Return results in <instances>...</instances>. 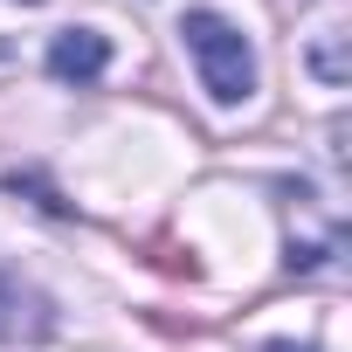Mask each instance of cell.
<instances>
[{
  "mask_svg": "<svg viewBox=\"0 0 352 352\" xmlns=\"http://www.w3.org/2000/svg\"><path fill=\"white\" fill-rule=\"evenodd\" d=\"M263 352H318V345H297V338H270Z\"/></svg>",
  "mask_w": 352,
  "mask_h": 352,
  "instance_id": "obj_5",
  "label": "cell"
},
{
  "mask_svg": "<svg viewBox=\"0 0 352 352\" xmlns=\"http://www.w3.org/2000/svg\"><path fill=\"white\" fill-rule=\"evenodd\" d=\"M21 8H35V0H21Z\"/></svg>",
  "mask_w": 352,
  "mask_h": 352,
  "instance_id": "obj_6",
  "label": "cell"
},
{
  "mask_svg": "<svg viewBox=\"0 0 352 352\" xmlns=\"http://www.w3.org/2000/svg\"><path fill=\"white\" fill-rule=\"evenodd\" d=\"M311 69H318V83H331V90L345 83V35H338V28H324V35L311 42Z\"/></svg>",
  "mask_w": 352,
  "mask_h": 352,
  "instance_id": "obj_4",
  "label": "cell"
},
{
  "mask_svg": "<svg viewBox=\"0 0 352 352\" xmlns=\"http://www.w3.org/2000/svg\"><path fill=\"white\" fill-rule=\"evenodd\" d=\"M180 35H187V56L201 69V90L214 104H249L256 97V56H249V35L214 14V8H187L180 14Z\"/></svg>",
  "mask_w": 352,
  "mask_h": 352,
  "instance_id": "obj_1",
  "label": "cell"
},
{
  "mask_svg": "<svg viewBox=\"0 0 352 352\" xmlns=\"http://www.w3.org/2000/svg\"><path fill=\"white\" fill-rule=\"evenodd\" d=\"M104 69H111V35H104V28H63V35L49 42V76H56V83H76V90H83V83H97Z\"/></svg>",
  "mask_w": 352,
  "mask_h": 352,
  "instance_id": "obj_2",
  "label": "cell"
},
{
  "mask_svg": "<svg viewBox=\"0 0 352 352\" xmlns=\"http://www.w3.org/2000/svg\"><path fill=\"white\" fill-rule=\"evenodd\" d=\"M49 324H56L49 297H42V290H28L21 276H8V270H0V345H21V338H42Z\"/></svg>",
  "mask_w": 352,
  "mask_h": 352,
  "instance_id": "obj_3",
  "label": "cell"
}]
</instances>
